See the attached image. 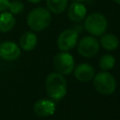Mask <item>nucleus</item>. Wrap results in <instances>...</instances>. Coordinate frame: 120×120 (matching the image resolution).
<instances>
[{"instance_id":"nucleus-7","label":"nucleus","mask_w":120,"mask_h":120,"mask_svg":"<svg viewBox=\"0 0 120 120\" xmlns=\"http://www.w3.org/2000/svg\"><path fill=\"white\" fill-rule=\"evenodd\" d=\"M99 50V41L94 36L83 37L78 44L79 53L86 58L95 56Z\"/></svg>"},{"instance_id":"nucleus-4","label":"nucleus","mask_w":120,"mask_h":120,"mask_svg":"<svg viewBox=\"0 0 120 120\" xmlns=\"http://www.w3.org/2000/svg\"><path fill=\"white\" fill-rule=\"evenodd\" d=\"M94 87L101 95H111L116 88V81L114 77L107 72L100 71L94 76Z\"/></svg>"},{"instance_id":"nucleus-10","label":"nucleus","mask_w":120,"mask_h":120,"mask_svg":"<svg viewBox=\"0 0 120 120\" xmlns=\"http://www.w3.org/2000/svg\"><path fill=\"white\" fill-rule=\"evenodd\" d=\"M87 9L82 2H74L69 5L68 9V17L74 22H80L86 17Z\"/></svg>"},{"instance_id":"nucleus-15","label":"nucleus","mask_w":120,"mask_h":120,"mask_svg":"<svg viewBox=\"0 0 120 120\" xmlns=\"http://www.w3.org/2000/svg\"><path fill=\"white\" fill-rule=\"evenodd\" d=\"M68 0H46L48 10L53 14H62L68 8Z\"/></svg>"},{"instance_id":"nucleus-6","label":"nucleus","mask_w":120,"mask_h":120,"mask_svg":"<svg viewBox=\"0 0 120 120\" xmlns=\"http://www.w3.org/2000/svg\"><path fill=\"white\" fill-rule=\"evenodd\" d=\"M78 32L73 28H68L62 31L57 38V47L62 52H68L72 50L78 42Z\"/></svg>"},{"instance_id":"nucleus-20","label":"nucleus","mask_w":120,"mask_h":120,"mask_svg":"<svg viewBox=\"0 0 120 120\" xmlns=\"http://www.w3.org/2000/svg\"><path fill=\"white\" fill-rule=\"evenodd\" d=\"M112 1H114L116 4H119L120 5V0H112Z\"/></svg>"},{"instance_id":"nucleus-13","label":"nucleus","mask_w":120,"mask_h":120,"mask_svg":"<svg viewBox=\"0 0 120 120\" xmlns=\"http://www.w3.org/2000/svg\"><path fill=\"white\" fill-rule=\"evenodd\" d=\"M16 20L12 13L9 11L0 12V32L8 33L9 32L15 25Z\"/></svg>"},{"instance_id":"nucleus-19","label":"nucleus","mask_w":120,"mask_h":120,"mask_svg":"<svg viewBox=\"0 0 120 120\" xmlns=\"http://www.w3.org/2000/svg\"><path fill=\"white\" fill-rule=\"evenodd\" d=\"M29 2H31V3H33V4H38V3H39V2H41L42 0H28Z\"/></svg>"},{"instance_id":"nucleus-21","label":"nucleus","mask_w":120,"mask_h":120,"mask_svg":"<svg viewBox=\"0 0 120 120\" xmlns=\"http://www.w3.org/2000/svg\"><path fill=\"white\" fill-rule=\"evenodd\" d=\"M73 1H74V2H82H82L85 1V0H73Z\"/></svg>"},{"instance_id":"nucleus-5","label":"nucleus","mask_w":120,"mask_h":120,"mask_svg":"<svg viewBox=\"0 0 120 120\" xmlns=\"http://www.w3.org/2000/svg\"><path fill=\"white\" fill-rule=\"evenodd\" d=\"M53 67L62 75H68L74 69V58L68 52L57 53L53 58Z\"/></svg>"},{"instance_id":"nucleus-11","label":"nucleus","mask_w":120,"mask_h":120,"mask_svg":"<svg viewBox=\"0 0 120 120\" xmlns=\"http://www.w3.org/2000/svg\"><path fill=\"white\" fill-rule=\"evenodd\" d=\"M74 70V76L75 78L82 82H90L94 76H95V69L94 68L87 64V63H82L78 65Z\"/></svg>"},{"instance_id":"nucleus-18","label":"nucleus","mask_w":120,"mask_h":120,"mask_svg":"<svg viewBox=\"0 0 120 120\" xmlns=\"http://www.w3.org/2000/svg\"><path fill=\"white\" fill-rule=\"evenodd\" d=\"M9 0H0V12L6 11L8 8Z\"/></svg>"},{"instance_id":"nucleus-3","label":"nucleus","mask_w":120,"mask_h":120,"mask_svg":"<svg viewBox=\"0 0 120 120\" xmlns=\"http://www.w3.org/2000/svg\"><path fill=\"white\" fill-rule=\"evenodd\" d=\"M83 27L91 36L100 37L105 34L108 27V22L103 14L93 12L84 18Z\"/></svg>"},{"instance_id":"nucleus-12","label":"nucleus","mask_w":120,"mask_h":120,"mask_svg":"<svg viewBox=\"0 0 120 120\" xmlns=\"http://www.w3.org/2000/svg\"><path fill=\"white\" fill-rule=\"evenodd\" d=\"M38 44V38L34 32L28 31L23 33L20 38V47L26 52L32 51Z\"/></svg>"},{"instance_id":"nucleus-17","label":"nucleus","mask_w":120,"mask_h":120,"mask_svg":"<svg viewBox=\"0 0 120 120\" xmlns=\"http://www.w3.org/2000/svg\"><path fill=\"white\" fill-rule=\"evenodd\" d=\"M23 8H24V6L23 4L19 1V0H13V1H9V4H8V11L10 13H12L13 15L15 14H20L23 11Z\"/></svg>"},{"instance_id":"nucleus-14","label":"nucleus","mask_w":120,"mask_h":120,"mask_svg":"<svg viewBox=\"0 0 120 120\" xmlns=\"http://www.w3.org/2000/svg\"><path fill=\"white\" fill-rule=\"evenodd\" d=\"M99 43L103 49L107 51H113L119 46V39L113 34H103L100 36Z\"/></svg>"},{"instance_id":"nucleus-8","label":"nucleus","mask_w":120,"mask_h":120,"mask_svg":"<svg viewBox=\"0 0 120 120\" xmlns=\"http://www.w3.org/2000/svg\"><path fill=\"white\" fill-rule=\"evenodd\" d=\"M21 55V48L13 41H3L0 43V57L6 61H14Z\"/></svg>"},{"instance_id":"nucleus-16","label":"nucleus","mask_w":120,"mask_h":120,"mask_svg":"<svg viewBox=\"0 0 120 120\" xmlns=\"http://www.w3.org/2000/svg\"><path fill=\"white\" fill-rule=\"evenodd\" d=\"M115 65V58L112 54H103L99 59V67L104 70L112 69Z\"/></svg>"},{"instance_id":"nucleus-1","label":"nucleus","mask_w":120,"mask_h":120,"mask_svg":"<svg viewBox=\"0 0 120 120\" xmlns=\"http://www.w3.org/2000/svg\"><path fill=\"white\" fill-rule=\"evenodd\" d=\"M45 87L47 95L52 100H60L62 99L68 90L67 81L64 75L59 72H51L45 80Z\"/></svg>"},{"instance_id":"nucleus-9","label":"nucleus","mask_w":120,"mask_h":120,"mask_svg":"<svg viewBox=\"0 0 120 120\" xmlns=\"http://www.w3.org/2000/svg\"><path fill=\"white\" fill-rule=\"evenodd\" d=\"M34 112L37 115L41 117L51 116L55 112V104L51 99L40 98L34 104Z\"/></svg>"},{"instance_id":"nucleus-2","label":"nucleus","mask_w":120,"mask_h":120,"mask_svg":"<svg viewBox=\"0 0 120 120\" xmlns=\"http://www.w3.org/2000/svg\"><path fill=\"white\" fill-rule=\"evenodd\" d=\"M27 25L35 32H40L46 29L52 22V14L48 8L38 7L32 9L27 15Z\"/></svg>"}]
</instances>
